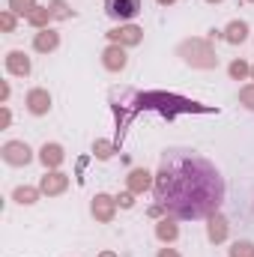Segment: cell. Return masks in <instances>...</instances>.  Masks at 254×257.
Here are the masks:
<instances>
[{
	"mask_svg": "<svg viewBox=\"0 0 254 257\" xmlns=\"http://www.w3.org/2000/svg\"><path fill=\"white\" fill-rule=\"evenodd\" d=\"M156 203L177 221H197L218 212L224 200V177L194 150H165L156 171Z\"/></svg>",
	"mask_w": 254,
	"mask_h": 257,
	"instance_id": "6da1fadb",
	"label": "cell"
},
{
	"mask_svg": "<svg viewBox=\"0 0 254 257\" xmlns=\"http://www.w3.org/2000/svg\"><path fill=\"white\" fill-rule=\"evenodd\" d=\"M111 108H114V114H117V128H120V135L132 126V120H135L141 111H156V114H162L165 120H174V117H180V114H212V111H215V108H209V105L191 102L186 96L162 93V90H153V93L114 90V93H111Z\"/></svg>",
	"mask_w": 254,
	"mask_h": 257,
	"instance_id": "7a4b0ae2",
	"label": "cell"
},
{
	"mask_svg": "<svg viewBox=\"0 0 254 257\" xmlns=\"http://www.w3.org/2000/svg\"><path fill=\"white\" fill-rule=\"evenodd\" d=\"M177 57H183L191 69H215L218 66V54H215L209 39H186V42H180Z\"/></svg>",
	"mask_w": 254,
	"mask_h": 257,
	"instance_id": "3957f363",
	"label": "cell"
},
{
	"mask_svg": "<svg viewBox=\"0 0 254 257\" xmlns=\"http://www.w3.org/2000/svg\"><path fill=\"white\" fill-rule=\"evenodd\" d=\"M0 156H3V162L12 165V168H24V165L33 162V150H30L24 141H6L3 150H0Z\"/></svg>",
	"mask_w": 254,
	"mask_h": 257,
	"instance_id": "277c9868",
	"label": "cell"
},
{
	"mask_svg": "<svg viewBox=\"0 0 254 257\" xmlns=\"http://www.w3.org/2000/svg\"><path fill=\"white\" fill-rule=\"evenodd\" d=\"M90 215H93L96 221H102V224L114 221V215H117V197L99 192L93 200H90Z\"/></svg>",
	"mask_w": 254,
	"mask_h": 257,
	"instance_id": "5b68a950",
	"label": "cell"
},
{
	"mask_svg": "<svg viewBox=\"0 0 254 257\" xmlns=\"http://www.w3.org/2000/svg\"><path fill=\"white\" fill-rule=\"evenodd\" d=\"M105 12L114 18V21H132L138 12H141V0H105Z\"/></svg>",
	"mask_w": 254,
	"mask_h": 257,
	"instance_id": "8992f818",
	"label": "cell"
},
{
	"mask_svg": "<svg viewBox=\"0 0 254 257\" xmlns=\"http://www.w3.org/2000/svg\"><path fill=\"white\" fill-rule=\"evenodd\" d=\"M108 39H111L114 45L132 48V45H141V39H144V30H141L138 24H120V27L108 30Z\"/></svg>",
	"mask_w": 254,
	"mask_h": 257,
	"instance_id": "52a82bcc",
	"label": "cell"
},
{
	"mask_svg": "<svg viewBox=\"0 0 254 257\" xmlns=\"http://www.w3.org/2000/svg\"><path fill=\"white\" fill-rule=\"evenodd\" d=\"M24 105H27V111H30L33 117H42V114L51 111V93H48L45 87H33V90L27 93Z\"/></svg>",
	"mask_w": 254,
	"mask_h": 257,
	"instance_id": "ba28073f",
	"label": "cell"
},
{
	"mask_svg": "<svg viewBox=\"0 0 254 257\" xmlns=\"http://www.w3.org/2000/svg\"><path fill=\"white\" fill-rule=\"evenodd\" d=\"M69 189V177L63 171H45V177L39 180V192L48 194V197H57Z\"/></svg>",
	"mask_w": 254,
	"mask_h": 257,
	"instance_id": "9c48e42d",
	"label": "cell"
},
{
	"mask_svg": "<svg viewBox=\"0 0 254 257\" xmlns=\"http://www.w3.org/2000/svg\"><path fill=\"white\" fill-rule=\"evenodd\" d=\"M227 230H230V224H227V218H224L221 212H212V215L206 218V239H209L212 245H221V242L227 239Z\"/></svg>",
	"mask_w": 254,
	"mask_h": 257,
	"instance_id": "30bf717a",
	"label": "cell"
},
{
	"mask_svg": "<svg viewBox=\"0 0 254 257\" xmlns=\"http://www.w3.org/2000/svg\"><path fill=\"white\" fill-rule=\"evenodd\" d=\"M126 186H129V192L144 194L147 189H153V186H156V174H150L147 168H132V171H129V177H126Z\"/></svg>",
	"mask_w": 254,
	"mask_h": 257,
	"instance_id": "8fae6325",
	"label": "cell"
},
{
	"mask_svg": "<svg viewBox=\"0 0 254 257\" xmlns=\"http://www.w3.org/2000/svg\"><path fill=\"white\" fill-rule=\"evenodd\" d=\"M102 66L108 69V72H123L129 66V54H126V48L123 45H108L105 51H102Z\"/></svg>",
	"mask_w": 254,
	"mask_h": 257,
	"instance_id": "7c38bea8",
	"label": "cell"
},
{
	"mask_svg": "<svg viewBox=\"0 0 254 257\" xmlns=\"http://www.w3.org/2000/svg\"><path fill=\"white\" fill-rule=\"evenodd\" d=\"M30 57L24 54V51H9L6 54V72L9 75H15V78H27L30 75Z\"/></svg>",
	"mask_w": 254,
	"mask_h": 257,
	"instance_id": "4fadbf2b",
	"label": "cell"
},
{
	"mask_svg": "<svg viewBox=\"0 0 254 257\" xmlns=\"http://www.w3.org/2000/svg\"><path fill=\"white\" fill-rule=\"evenodd\" d=\"M57 45H60V33L51 30V27H45V30H39L33 36V48L39 54H51V51H57Z\"/></svg>",
	"mask_w": 254,
	"mask_h": 257,
	"instance_id": "5bb4252c",
	"label": "cell"
},
{
	"mask_svg": "<svg viewBox=\"0 0 254 257\" xmlns=\"http://www.w3.org/2000/svg\"><path fill=\"white\" fill-rule=\"evenodd\" d=\"M63 159H66V153H63L60 144H45V147L39 150V162L45 165V171H57V168L63 165Z\"/></svg>",
	"mask_w": 254,
	"mask_h": 257,
	"instance_id": "9a60e30c",
	"label": "cell"
},
{
	"mask_svg": "<svg viewBox=\"0 0 254 257\" xmlns=\"http://www.w3.org/2000/svg\"><path fill=\"white\" fill-rule=\"evenodd\" d=\"M156 236L168 245V242H174L177 236H180V224H177V218L174 215H162L159 221H156Z\"/></svg>",
	"mask_w": 254,
	"mask_h": 257,
	"instance_id": "2e32d148",
	"label": "cell"
},
{
	"mask_svg": "<svg viewBox=\"0 0 254 257\" xmlns=\"http://www.w3.org/2000/svg\"><path fill=\"white\" fill-rule=\"evenodd\" d=\"M221 36H224V42H230V45H242V42L248 39V24H245V21H230Z\"/></svg>",
	"mask_w": 254,
	"mask_h": 257,
	"instance_id": "e0dca14e",
	"label": "cell"
},
{
	"mask_svg": "<svg viewBox=\"0 0 254 257\" xmlns=\"http://www.w3.org/2000/svg\"><path fill=\"white\" fill-rule=\"evenodd\" d=\"M48 21H54L48 6H36V9H30V15H27V24H33L36 30H45V27H48Z\"/></svg>",
	"mask_w": 254,
	"mask_h": 257,
	"instance_id": "ac0fdd59",
	"label": "cell"
},
{
	"mask_svg": "<svg viewBox=\"0 0 254 257\" xmlns=\"http://www.w3.org/2000/svg\"><path fill=\"white\" fill-rule=\"evenodd\" d=\"M39 189H33V186H18L15 192H12V200H18L21 206H30V203H36L39 200Z\"/></svg>",
	"mask_w": 254,
	"mask_h": 257,
	"instance_id": "d6986e66",
	"label": "cell"
},
{
	"mask_svg": "<svg viewBox=\"0 0 254 257\" xmlns=\"http://www.w3.org/2000/svg\"><path fill=\"white\" fill-rule=\"evenodd\" d=\"M48 9H51V18H54V21H69V18L75 15V12H72V6H69L66 0H51V3H48Z\"/></svg>",
	"mask_w": 254,
	"mask_h": 257,
	"instance_id": "ffe728a7",
	"label": "cell"
},
{
	"mask_svg": "<svg viewBox=\"0 0 254 257\" xmlns=\"http://www.w3.org/2000/svg\"><path fill=\"white\" fill-rule=\"evenodd\" d=\"M114 153H117V147H114L111 141H102V138H99V141L93 144V156H96L99 162H108V159H111Z\"/></svg>",
	"mask_w": 254,
	"mask_h": 257,
	"instance_id": "44dd1931",
	"label": "cell"
},
{
	"mask_svg": "<svg viewBox=\"0 0 254 257\" xmlns=\"http://www.w3.org/2000/svg\"><path fill=\"white\" fill-rule=\"evenodd\" d=\"M227 75H230L233 81H245V78L251 75V66L245 63V60H233V63L227 66Z\"/></svg>",
	"mask_w": 254,
	"mask_h": 257,
	"instance_id": "7402d4cb",
	"label": "cell"
},
{
	"mask_svg": "<svg viewBox=\"0 0 254 257\" xmlns=\"http://www.w3.org/2000/svg\"><path fill=\"white\" fill-rule=\"evenodd\" d=\"M227 251H230V257H254V242H248V239H236Z\"/></svg>",
	"mask_w": 254,
	"mask_h": 257,
	"instance_id": "603a6c76",
	"label": "cell"
},
{
	"mask_svg": "<svg viewBox=\"0 0 254 257\" xmlns=\"http://www.w3.org/2000/svg\"><path fill=\"white\" fill-rule=\"evenodd\" d=\"M9 9H12L15 15L27 18V15H30V9H36V0H9Z\"/></svg>",
	"mask_w": 254,
	"mask_h": 257,
	"instance_id": "cb8c5ba5",
	"label": "cell"
},
{
	"mask_svg": "<svg viewBox=\"0 0 254 257\" xmlns=\"http://www.w3.org/2000/svg\"><path fill=\"white\" fill-rule=\"evenodd\" d=\"M239 105L248 108V111H254V84H245V87L239 90Z\"/></svg>",
	"mask_w": 254,
	"mask_h": 257,
	"instance_id": "d4e9b609",
	"label": "cell"
},
{
	"mask_svg": "<svg viewBox=\"0 0 254 257\" xmlns=\"http://www.w3.org/2000/svg\"><path fill=\"white\" fill-rule=\"evenodd\" d=\"M0 27H3V33H12V30H15V12H12V9L0 12Z\"/></svg>",
	"mask_w": 254,
	"mask_h": 257,
	"instance_id": "484cf974",
	"label": "cell"
},
{
	"mask_svg": "<svg viewBox=\"0 0 254 257\" xmlns=\"http://www.w3.org/2000/svg\"><path fill=\"white\" fill-rule=\"evenodd\" d=\"M117 203H120L123 209H132V206H135V192H123L117 197Z\"/></svg>",
	"mask_w": 254,
	"mask_h": 257,
	"instance_id": "4316f807",
	"label": "cell"
},
{
	"mask_svg": "<svg viewBox=\"0 0 254 257\" xmlns=\"http://www.w3.org/2000/svg\"><path fill=\"white\" fill-rule=\"evenodd\" d=\"M9 123H12V114H9V108L3 105V108H0V128H6Z\"/></svg>",
	"mask_w": 254,
	"mask_h": 257,
	"instance_id": "83f0119b",
	"label": "cell"
},
{
	"mask_svg": "<svg viewBox=\"0 0 254 257\" xmlns=\"http://www.w3.org/2000/svg\"><path fill=\"white\" fill-rule=\"evenodd\" d=\"M156 257H180V251H177V248H159Z\"/></svg>",
	"mask_w": 254,
	"mask_h": 257,
	"instance_id": "f1b7e54d",
	"label": "cell"
},
{
	"mask_svg": "<svg viewBox=\"0 0 254 257\" xmlns=\"http://www.w3.org/2000/svg\"><path fill=\"white\" fill-rule=\"evenodd\" d=\"M9 99V84H0V105H6Z\"/></svg>",
	"mask_w": 254,
	"mask_h": 257,
	"instance_id": "f546056e",
	"label": "cell"
},
{
	"mask_svg": "<svg viewBox=\"0 0 254 257\" xmlns=\"http://www.w3.org/2000/svg\"><path fill=\"white\" fill-rule=\"evenodd\" d=\"M156 3H162V6H171V3H177V0H156Z\"/></svg>",
	"mask_w": 254,
	"mask_h": 257,
	"instance_id": "4dcf8cb0",
	"label": "cell"
},
{
	"mask_svg": "<svg viewBox=\"0 0 254 257\" xmlns=\"http://www.w3.org/2000/svg\"><path fill=\"white\" fill-rule=\"evenodd\" d=\"M99 257H117V254H114V251H102Z\"/></svg>",
	"mask_w": 254,
	"mask_h": 257,
	"instance_id": "1f68e13d",
	"label": "cell"
},
{
	"mask_svg": "<svg viewBox=\"0 0 254 257\" xmlns=\"http://www.w3.org/2000/svg\"><path fill=\"white\" fill-rule=\"evenodd\" d=\"M206 3H221V0H206Z\"/></svg>",
	"mask_w": 254,
	"mask_h": 257,
	"instance_id": "d6a6232c",
	"label": "cell"
},
{
	"mask_svg": "<svg viewBox=\"0 0 254 257\" xmlns=\"http://www.w3.org/2000/svg\"><path fill=\"white\" fill-rule=\"evenodd\" d=\"M251 81H254V66H251Z\"/></svg>",
	"mask_w": 254,
	"mask_h": 257,
	"instance_id": "836d02e7",
	"label": "cell"
},
{
	"mask_svg": "<svg viewBox=\"0 0 254 257\" xmlns=\"http://www.w3.org/2000/svg\"><path fill=\"white\" fill-rule=\"evenodd\" d=\"M248 3H254V0H248Z\"/></svg>",
	"mask_w": 254,
	"mask_h": 257,
	"instance_id": "e575fe53",
	"label": "cell"
}]
</instances>
